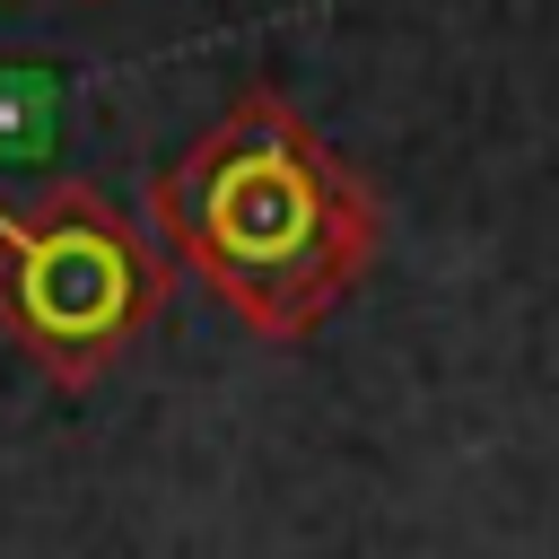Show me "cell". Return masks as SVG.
I'll list each match as a JSON object with an SVG mask.
<instances>
[{"label":"cell","mask_w":559,"mask_h":559,"mask_svg":"<svg viewBox=\"0 0 559 559\" xmlns=\"http://www.w3.org/2000/svg\"><path fill=\"white\" fill-rule=\"evenodd\" d=\"M157 227L210 280V297L271 341L314 332L376 253L367 192L271 87H245L157 175Z\"/></svg>","instance_id":"obj_1"},{"label":"cell","mask_w":559,"mask_h":559,"mask_svg":"<svg viewBox=\"0 0 559 559\" xmlns=\"http://www.w3.org/2000/svg\"><path fill=\"white\" fill-rule=\"evenodd\" d=\"M157 280L166 271L140 227L87 183H61L35 210H0V332L52 384L114 367V349L148 323Z\"/></svg>","instance_id":"obj_2"}]
</instances>
